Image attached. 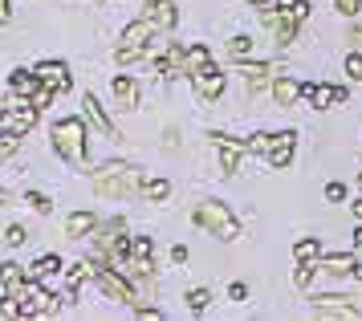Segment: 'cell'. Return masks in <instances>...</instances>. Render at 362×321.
Segmentation results:
<instances>
[{
    "label": "cell",
    "mask_w": 362,
    "mask_h": 321,
    "mask_svg": "<svg viewBox=\"0 0 362 321\" xmlns=\"http://www.w3.org/2000/svg\"><path fill=\"white\" fill-rule=\"evenodd\" d=\"M139 187H143V199H147V204H163L167 195H171V183H167V179H143Z\"/></svg>",
    "instance_id": "obj_20"
},
{
    "label": "cell",
    "mask_w": 362,
    "mask_h": 321,
    "mask_svg": "<svg viewBox=\"0 0 362 321\" xmlns=\"http://www.w3.org/2000/svg\"><path fill=\"white\" fill-rule=\"evenodd\" d=\"M25 204H29L33 211H41V216H49V211H53L49 195H41V192H29V195H25Z\"/></svg>",
    "instance_id": "obj_32"
},
{
    "label": "cell",
    "mask_w": 362,
    "mask_h": 321,
    "mask_svg": "<svg viewBox=\"0 0 362 321\" xmlns=\"http://www.w3.org/2000/svg\"><path fill=\"white\" fill-rule=\"evenodd\" d=\"M171 260H175V264H187V248H183V244H175V248H171Z\"/></svg>",
    "instance_id": "obj_41"
},
{
    "label": "cell",
    "mask_w": 362,
    "mask_h": 321,
    "mask_svg": "<svg viewBox=\"0 0 362 321\" xmlns=\"http://www.w3.org/2000/svg\"><path fill=\"white\" fill-rule=\"evenodd\" d=\"M57 269H62V260L57 257H41L37 264H29V276H33V281H45V276H53Z\"/></svg>",
    "instance_id": "obj_24"
},
{
    "label": "cell",
    "mask_w": 362,
    "mask_h": 321,
    "mask_svg": "<svg viewBox=\"0 0 362 321\" xmlns=\"http://www.w3.org/2000/svg\"><path fill=\"white\" fill-rule=\"evenodd\" d=\"M8 86H13V94H33L37 86H41V78H37V69H33V74H29V69H17Z\"/></svg>",
    "instance_id": "obj_22"
},
{
    "label": "cell",
    "mask_w": 362,
    "mask_h": 321,
    "mask_svg": "<svg viewBox=\"0 0 362 321\" xmlns=\"http://www.w3.org/2000/svg\"><path fill=\"white\" fill-rule=\"evenodd\" d=\"M4 199H8V195H4V192H0V208H4Z\"/></svg>",
    "instance_id": "obj_45"
},
{
    "label": "cell",
    "mask_w": 362,
    "mask_h": 321,
    "mask_svg": "<svg viewBox=\"0 0 362 321\" xmlns=\"http://www.w3.org/2000/svg\"><path fill=\"white\" fill-rule=\"evenodd\" d=\"M37 122V106H17V110H0V127L17 130V134H29Z\"/></svg>",
    "instance_id": "obj_11"
},
{
    "label": "cell",
    "mask_w": 362,
    "mask_h": 321,
    "mask_svg": "<svg viewBox=\"0 0 362 321\" xmlns=\"http://www.w3.org/2000/svg\"><path fill=\"white\" fill-rule=\"evenodd\" d=\"M0 25H8V0H0Z\"/></svg>",
    "instance_id": "obj_43"
},
{
    "label": "cell",
    "mask_w": 362,
    "mask_h": 321,
    "mask_svg": "<svg viewBox=\"0 0 362 321\" xmlns=\"http://www.w3.org/2000/svg\"><path fill=\"white\" fill-rule=\"evenodd\" d=\"M147 16L159 29H175V21H180V13H175L171 0H147Z\"/></svg>",
    "instance_id": "obj_14"
},
{
    "label": "cell",
    "mask_w": 362,
    "mask_h": 321,
    "mask_svg": "<svg viewBox=\"0 0 362 321\" xmlns=\"http://www.w3.org/2000/svg\"><path fill=\"white\" fill-rule=\"evenodd\" d=\"M37 78L45 81V86H53L57 94H66L69 86H74V78H69V69L62 62H41L37 65Z\"/></svg>",
    "instance_id": "obj_12"
},
{
    "label": "cell",
    "mask_w": 362,
    "mask_h": 321,
    "mask_svg": "<svg viewBox=\"0 0 362 321\" xmlns=\"http://www.w3.org/2000/svg\"><path fill=\"white\" fill-rule=\"evenodd\" d=\"M86 276H94V269H90V264H74V273H69V285H82Z\"/></svg>",
    "instance_id": "obj_38"
},
{
    "label": "cell",
    "mask_w": 362,
    "mask_h": 321,
    "mask_svg": "<svg viewBox=\"0 0 362 321\" xmlns=\"http://www.w3.org/2000/svg\"><path fill=\"white\" fill-rule=\"evenodd\" d=\"M53 94H57V90H53V86H45V81H41V86H37L33 94H29V102H33L37 110H45V106H49V102H53Z\"/></svg>",
    "instance_id": "obj_29"
},
{
    "label": "cell",
    "mask_w": 362,
    "mask_h": 321,
    "mask_svg": "<svg viewBox=\"0 0 362 321\" xmlns=\"http://www.w3.org/2000/svg\"><path fill=\"white\" fill-rule=\"evenodd\" d=\"M317 269H322V264H313V260H297V285H301V289H305V285H310L313 276H317Z\"/></svg>",
    "instance_id": "obj_27"
},
{
    "label": "cell",
    "mask_w": 362,
    "mask_h": 321,
    "mask_svg": "<svg viewBox=\"0 0 362 321\" xmlns=\"http://www.w3.org/2000/svg\"><path fill=\"white\" fill-rule=\"evenodd\" d=\"M346 74H350L354 81L362 78V53H350V57H346Z\"/></svg>",
    "instance_id": "obj_34"
},
{
    "label": "cell",
    "mask_w": 362,
    "mask_h": 321,
    "mask_svg": "<svg viewBox=\"0 0 362 321\" xmlns=\"http://www.w3.org/2000/svg\"><path fill=\"white\" fill-rule=\"evenodd\" d=\"M94 281H98L102 289L115 297V301H134V285H131V276L118 273L115 264H94Z\"/></svg>",
    "instance_id": "obj_5"
},
{
    "label": "cell",
    "mask_w": 362,
    "mask_h": 321,
    "mask_svg": "<svg viewBox=\"0 0 362 321\" xmlns=\"http://www.w3.org/2000/svg\"><path fill=\"white\" fill-rule=\"evenodd\" d=\"M82 106H86V118H90V122H94V127L102 130V134H110V139H115V122L106 118V110L98 106V98H94V94H86V98H82Z\"/></svg>",
    "instance_id": "obj_15"
},
{
    "label": "cell",
    "mask_w": 362,
    "mask_h": 321,
    "mask_svg": "<svg viewBox=\"0 0 362 321\" xmlns=\"http://www.w3.org/2000/svg\"><path fill=\"white\" fill-rule=\"evenodd\" d=\"M25 273H29V269L17 264V260H4V264H0V281H4V293H8V297H17V293L25 289Z\"/></svg>",
    "instance_id": "obj_13"
},
{
    "label": "cell",
    "mask_w": 362,
    "mask_h": 321,
    "mask_svg": "<svg viewBox=\"0 0 362 321\" xmlns=\"http://www.w3.org/2000/svg\"><path fill=\"white\" fill-rule=\"evenodd\" d=\"M216 146H220V167L228 171V175H240V163H245L248 155V143H232V139H224V134H212Z\"/></svg>",
    "instance_id": "obj_8"
},
{
    "label": "cell",
    "mask_w": 362,
    "mask_h": 321,
    "mask_svg": "<svg viewBox=\"0 0 362 321\" xmlns=\"http://www.w3.org/2000/svg\"><path fill=\"white\" fill-rule=\"evenodd\" d=\"M236 74H245L248 90H261V86H269V78H273V65H248V62H240V65H236Z\"/></svg>",
    "instance_id": "obj_16"
},
{
    "label": "cell",
    "mask_w": 362,
    "mask_h": 321,
    "mask_svg": "<svg viewBox=\"0 0 362 321\" xmlns=\"http://www.w3.org/2000/svg\"><path fill=\"white\" fill-rule=\"evenodd\" d=\"M322 269L334 273V276H342V273H354V269H358V260L350 257V252H342V257H326V260H322Z\"/></svg>",
    "instance_id": "obj_23"
},
{
    "label": "cell",
    "mask_w": 362,
    "mask_h": 321,
    "mask_svg": "<svg viewBox=\"0 0 362 321\" xmlns=\"http://www.w3.org/2000/svg\"><path fill=\"white\" fill-rule=\"evenodd\" d=\"M139 183H143V179H139V171H134V167L110 163V167H106L98 179H94V192L106 195V199H127V195H131Z\"/></svg>",
    "instance_id": "obj_2"
},
{
    "label": "cell",
    "mask_w": 362,
    "mask_h": 321,
    "mask_svg": "<svg viewBox=\"0 0 362 321\" xmlns=\"http://www.w3.org/2000/svg\"><path fill=\"white\" fill-rule=\"evenodd\" d=\"M131 257H151V240L147 236H134L131 240Z\"/></svg>",
    "instance_id": "obj_36"
},
{
    "label": "cell",
    "mask_w": 362,
    "mask_h": 321,
    "mask_svg": "<svg viewBox=\"0 0 362 321\" xmlns=\"http://www.w3.org/2000/svg\"><path fill=\"white\" fill-rule=\"evenodd\" d=\"M53 151L66 163L86 159V122L82 118H62V122L53 127Z\"/></svg>",
    "instance_id": "obj_1"
},
{
    "label": "cell",
    "mask_w": 362,
    "mask_h": 321,
    "mask_svg": "<svg viewBox=\"0 0 362 321\" xmlns=\"http://www.w3.org/2000/svg\"><path fill=\"white\" fill-rule=\"evenodd\" d=\"M317 252H322V244L313 240V236H305V240L293 244V257L297 260H317Z\"/></svg>",
    "instance_id": "obj_25"
},
{
    "label": "cell",
    "mask_w": 362,
    "mask_h": 321,
    "mask_svg": "<svg viewBox=\"0 0 362 321\" xmlns=\"http://www.w3.org/2000/svg\"><path fill=\"white\" fill-rule=\"evenodd\" d=\"M228 53H232V57H248V53H252V37H245V33H240V37H232Z\"/></svg>",
    "instance_id": "obj_31"
},
{
    "label": "cell",
    "mask_w": 362,
    "mask_h": 321,
    "mask_svg": "<svg viewBox=\"0 0 362 321\" xmlns=\"http://www.w3.org/2000/svg\"><path fill=\"white\" fill-rule=\"evenodd\" d=\"M273 98H277V106H293L297 98H301V86L289 78H277L273 81Z\"/></svg>",
    "instance_id": "obj_18"
},
{
    "label": "cell",
    "mask_w": 362,
    "mask_h": 321,
    "mask_svg": "<svg viewBox=\"0 0 362 321\" xmlns=\"http://www.w3.org/2000/svg\"><path fill=\"white\" fill-rule=\"evenodd\" d=\"M334 4H338V13L342 16H354L362 8V0H334Z\"/></svg>",
    "instance_id": "obj_39"
},
{
    "label": "cell",
    "mask_w": 362,
    "mask_h": 321,
    "mask_svg": "<svg viewBox=\"0 0 362 321\" xmlns=\"http://www.w3.org/2000/svg\"><path fill=\"white\" fill-rule=\"evenodd\" d=\"M204 62H208V49H204V45H192V49H187V62H183V74L199 69Z\"/></svg>",
    "instance_id": "obj_28"
},
{
    "label": "cell",
    "mask_w": 362,
    "mask_h": 321,
    "mask_svg": "<svg viewBox=\"0 0 362 321\" xmlns=\"http://www.w3.org/2000/svg\"><path fill=\"white\" fill-rule=\"evenodd\" d=\"M293 130H281V134H269V167H289L293 159Z\"/></svg>",
    "instance_id": "obj_10"
},
{
    "label": "cell",
    "mask_w": 362,
    "mask_h": 321,
    "mask_svg": "<svg viewBox=\"0 0 362 321\" xmlns=\"http://www.w3.org/2000/svg\"><path fill=\"white\" fill-rule=\"evenodd\" d=\"M208 301H212V293L208 289H192L187 293V309H196V313L199 309H208Z\"/></svg>",
    "instance_id": "obj_33"
},
{
    "label": "cell",
    "mask_w": 362,
    "mask_h": 321,
    "mask_svg": "<svg viewBox=\"0 0 362 321\" xmlns=\"http://www.w3.org/2000/svg\"><path fill=\"white\" fill-rule=\"evenodd\" d=\"M192 220H196L199 228H208L212 236H220V240H232V236L240 232V228H236V216H232L224 204H212V199H208V204H199V208L192 211Z\"/></svg>",
    "instance_id": "obj_3"
},
{
    "label": "cell",
    "mask_w": 362,
    "mask_h": 321,
    "mask_svg": "<svg viewBox=\"0 0 362 321\" xmlns=\"http://www.w3.org/2000/svg\"><path fill=\"white\" fill-rule=\"evenodd\" d=\"M248 151H252V155H257V151L269 155V134H252V139H248Z\"/></svg>",
    "instance_id": "obj_37"
},
{
    "label": "cell",
    "mask_w": 362,
    "mask_h": 321,
    "mask_svg": "<svg viewBox=\"0 0 362 321\" xmlns=\"http://www.w3.org/2000/svg\"><path fill=\"white\" fill-rule=\"evenodd\" d=\"M187 78H192V90H196L204 102H216V98L224 94V74H220L212 62H204L199 69H192Z\"/></svg>",
    "instance_id": "obj_6"
},
{
    "label": "cell",
    "mask_w": 362,
    "mask_h": 321,
    "mask_svg": "<svg viewBox=\"0 0 362 321\" xmlns=\"http://www.w3.org/2000/svg\"><path fill=\"white\" fill-rule=\"evenodd\" d=\"M98 228V220H94V211H74L66 220V232L69 236H86V232H94Z\"/></svg>",
    "instance_id": "obj_19"
},
{
    "label": "cell",
    "mask_w": 362,
    "mask_h": 321,
    "mask_svg": "<svg viewBox=\"0 0 362 321\" xmlns=\"http://www.w3.org/2000/svg\"><path fill=\"white\" fill-rule=\"evenodd\" d=\"M228 297H232V301H245V297H248V289H245V285H232V289H228Z\"/></svg>",
    "instance_id": "obj_42"
},
{
    "label": "cell",
    "mask_w": 362,
    "mask_h": 321,
    "mask_svg": "<svg viewBox=\"0 0 362 321\" xmlns=\"http://www.w3.org/2000/svg\"><path fill=\"white\" fill-rule=\"evenodd\" d=\"M17 297H21V313H25V317H49V313H57V297H49L33 276H29V285H25Z\"/></svg>",
    "instance_id": "obj_4"
},
{
    "label": "cell",
    "mask_w": 362,
    "mask_h": 321,
    "mask_svg": "<svg viewBox=\"0 0 362 321\" xmlns=\"http://www.w3.org/2000/svg\"><path fill=\"white\" fill-rule=\"evenodd\" d=\"M115 98L131 110V106H139V86H134V78H115Z\"/></svg>",
    "instance_id": "obj_21"
},
{
    "label": "cell",
    "mask_w": 362,
    "mask_h": 321,
    "mask_svg": "<svg viewBox=\"0 0 362 321\" xmlns=\"http://www.w3.org/2000/svg\"><path fill=\"white\" fill-rule=\"evenodd\" d=\"M326 199H334V204H338V199H346V187H342V183H329V187H326Z\"/></svg>",
    "instance_id": "obj_40"
},
{
    "label": "cell",
    "mask_w": 362,
    "mask_h": 321,
    "mask_svg": "<svg viewBox=\"0 0 362 321\" xmlns=\"http://www.w3.org/2000/svg\"><path fill=\"white\" fill-rule=\"evenodd\" d=\"M155 29H159V25H155L151 16H139V21H131V25H127V33H122V45H127V49H143V53H147V41H155Z\"/></svg>",
    "instance_id": "obj_9"
},
{
    "label": "cell",
    "mask_w": 362,
    "mask_h": 321,
    "mask_svg": "<svg viewBox=\"0 0 362 321\" xmlns=\"http://www.w3.org/2000/svg\"><path fill=\"white\" fill-rule=\"evenodd\" d=\"M277 13H281V21L301 25V21L310 16V4H305V0H277Z\"/></svg>",
    "instance_id": "obj_17"
},
{
    "label": "cell",
    "mask_w": 362,
    "mask_h": 321,
    "mask_svg": "<svg viewBox=\"0 0 362 321\" xmlns=\"http://www.w3.org/2000/svg\"><path fill=\"white\" fill-rule=\"evenodd\" d=\"M322 317H358V309L354 305H313Z\"/></svg>",
    "instance_id": "obj_30"
},
{
    "label": "cell",
    "mask_w": 362,
    "mask_h": 321,
    "mask_svg": "<svg viewBox=\"0 0 362 321\" xmlns=\"http://www.w3.org/2000/svg\"><path fill=\"white\" fill-rule=\"evenodd\" d=\"M354 216H358V220H362V199H354Z\"/></svg>",
    "instance_id": "obj_44"
},
{
    "label": "cell",
    "mask_w": 362,
    "mask_h": 321,
    "mask_svg": "<svg viewBox=\"0 0 362 321\" xmlns=\"http://www.w3.org/2000/svg\"><path fill=\"white\" fill-rule=\"evenodd\" d=\"M252 4H257V8H261V4H269V0H252Z\"/></svg>",
    "instance_id": "obj_46"
},
{
    "label": "cell",
    "mask_w": 362,
    "mask_h": 321,
    "mask_svg": "<svg viewBox=\"0 0 362 321\" xmlns=\"http://www.w3.org/2000/svg\"><path fill=\"white\" fill-rule=\"evenodd\" d=\"M301 98H305L310 106L322 110V106H342L346 90H342V86H317V81H305V86H301Z\"/></svg>",
    "instance_id": "obj_7"
},
{
    "label": "cell",
    "mask_w": 362,
    "mask_h": 321,
    "mask_svg": "<svg viewBox=\"0 0 362 321\" xmlns=\"http://www.w3.org/2000/svg\"><path fill=\"white\" fill-rule=\"evenodd\" d=\"M4 244H13V248H21V244H25V228H21V224H13L8 232H4Z\"/></svg>",
    "instance_id": "obj_35"
},
{
    "label": "cell",
    "mask_w": 362,
    "mask_h": 321,
    "mask_svg": "<svg viewBox=\"0 0 362 321\" xmlns=\"http://www.w3.org/2000/svg\"><path fill=\"white\" fill-rule=\"evenodd\" d=\"M17 146H21V134H17V130H4V127H0V159H8Z\"/></svg>",
    "instance_id": "obj_26"
}]
</instances>
